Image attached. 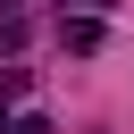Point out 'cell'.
I'll list each match as a JSON object with an SVG mask.
<instances>
[{
  "mask_svg": "<svg viewBox=\"0 0 134 134\" xmlns=\"http://www.w3.org/2000/svg\"><path fill=\"white\" fill-rule=\"evenodd\" d=\"M59 34H67V50H100V25H92V17H67Z\"/></svg>",
  "mask_w": 134,
  "mask_h": 134,
  "instance_id": "obj_1",
  "label": "cell"
},
{
  "mask_svg": "<svg viewBox=\"0 0 134 134\" xmlns=\"http://www.w3.org/2000/svg\"><path fill=\"white\" fill-rule=\"evenodd\" d=\"M25 34H34L25 8H0V50H25Z\"/></svg>",
  "mask_w": 134,
  "mask_h": 134,
  "instance_id": "obj_2",
  "label": "cell"
},
{
  "mask_svg": "<svg viewBox=\"0 0 134 134\" xmlns=\"http://www.w3.org/2000/svg\"><path fill=\"white\" fill-rule=\"evenodd\" d=\"M8 134H50V126H42V117H17V126H8Z\"/></svg>",
  "mask_w": 134,
  "mask_h": 134,
  "instance_id": "obj_3",
  "label": "cell"
}]
</instances>
